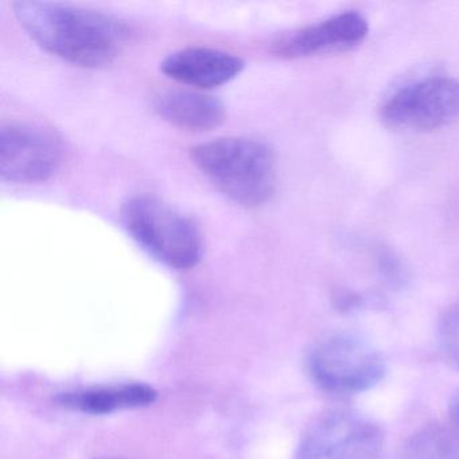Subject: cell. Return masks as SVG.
Segmentation results:
<instances>
[{
  "mask_svg": "<svg viewBox=\"0 0 459 459\" xmlns=\"http://www.w3.org/2000/svg\"><path fill=\"white\" fill-rule=\"evenodd\" d=\"M385 437L378 424L356 411H325L300 437L295 459H383Z\"/></svg>",
  "mask_w": 459,
  "mask_h": 459,
  "instance_id": "5",
  "label": "cell"
},
{
  "mask_svg": "<svg viewBox=\"0 0 459 459\" xmlns=\"http://www.w3.org/2000/svg\"><path fill=\"white\" fill-rule=\"evenodd\" d=\"M369 33V23L357 12H345L311 23L287 34L275 44V53L283 58H305L351 49L361 44Z\"/></svg>",
  "mask_w": 459,
  "mask_h": 459,
  "instance_id": "8",
  "label": "cell"
},
{
  "mask_svg": "<svg viewBox=\"0 0 459 459\" xmlns=\"http://www.w3.org/2000/svg\"><path fill=\"white\" fill-rule=\"evenodd\" d=\"M397 459H459V427H423L408 437Z\"/></svg>",
  "mask_w": 459,
  "mask_h": 459,
  "instance_id": "12",
  "label": "cell"
},
{
  "mask_svg": "<svg viewBox=\"0 0 459 459\" xmlns=\"http://www.w3.org/2000/svg\"><path fill=\"white\" fill-rule=\"evenodd\" d=\"M307 372L322 391L345 396L377 385L385 375V361L367 341L351 334H334L311 349Z\"/></svg>",
  "mask_w": 459,
  "mask_h": 459,
  "instance_id": "4",
  "label": "cell"
},
{
  "mask_svg": "<svg viewBox=\"0 0 459 459\" xmlns=\"http://www.w3.org/2000/svg\"><path fill=\"white\" fill-rule=\"evenodd\" d=\"M437 343L446 361L459 370V303L451 306L440 318Z\"/></svg>",
  "mask_w": 459,
  "mask_h": 459,
  "instance_id": "13",
  "label": "cell"
},
{
  "mask_svg": "<svg viewBox=\"0 0 459 459\" xmlns=\"http://www.w3.org/2000/svg\"><path fill=\"white\" fill-rule=\"evenodd\" d=\"M190 155L195 168L233 203L256 208L275 193V155L263 142L213 139L193 147Z\"/></svg>",
  "mask_w": 459,
  "mask_h": 459,
  "instance_id": "2",
  "label": "cell"
},
{
  "mask_svg": "<svg viewBox=\"0 0 459 459\" xmlns=\"http://www.w3.org/2000/svg\"><path fill=\"white\" fill-rule=\"evenodd\" d=\"M13 10L42 49L84 68L111 65L130 41L125 21L96 10L34 0L15 2Z\"/></svg>",
  "mask_w": 459,
  "mask_h": 459,
  "instance_id": "1",
  "label": "cell"
},
{
  "mask_svg": "<svg viewBox=\"0 0 459 459\" xmlns=\"http://www.w3.org/2000/svg\"><path fill=\"white\" fill-rule=\"evenodd\" d=\"M158 392L146 384H119L64 392L57 397L61 407L90 415H107L117 411L136 410L152 405Z\"/></svg>",
  "mask_w": 459,
  "mask_h": 459,
  "instance_id": "11",
  "label": "cell"
},
{
  "mask_svg": "<svg viewBox=\"0 0 459 459\" xmlns=\"http://www.w3.org/2000/svg\"><path fill=\"white\" fill-rule=\"evenodd\" d=\"M60 136L28 122H12L0 130V176L13 184H37L52 178L63 163Z\"/></svg>",
  "mask_w": 459,
  "mask_h": 459,
  "instance_id": "7",
  "label": "cell"
},
{
  "mask_svg": "<svg viewBox=\"0 0 459 459\" xmlns=\"http://www.w3.org/2000/svg\"><path fill=\"white\" fill-rule=\"evenodd\" d=\"M243 68L244 61L238 56L208 47L182 48L160 64L166 76L201 90L230 82Z\"/></svg>",
  "mask_w": 459,
  "mask_h": 459,
  "instance_id": "9",
  "label": "cell"
},
{
  "mask_svg": "<svg viewBox=\"0 0 459 459\" xmlns=\"http://www.w3.org/2000/svg\"><path fill=\"white\" fill-rule=\"evenodd\" d=\"M95 459H125V458H117V456H100V458Z\"/></svg>",
  "mask_w": 459,
  "mask_h": 459,
  "instance_id": "15",
  "label": "cell"
},
{
  "mask_svg": "<svg viewBox=\"0 0 459 459\" xmlns=\"http://www.w3.org/2000/svg\"><path fill=\"white\" fill-rule=\"evenodd\" d=\"M381 120L394 130L429 133L459 119V80L429 76L408 82L384 101Z\"/></svg>",
  "mask_w": 459,
  "mask_h": 459,
  "instance_id": "6",
  "label": "cell"
},
{
  "mask_svg": "<svg viewBox=\"0 0 459 459\" xmlns=\"http://www.w3.org/2000/svg\"><path fill=\"white\" fill-rule=\"evenodd\" d=\"M154 109L174 127L195 133L214 130L227 119L222 101L197 91H166L155 99Z\"/></svg>",
  "mask_w": 459,
  "mask_h": 459,
  "instance_id": "10",
  "label": "cell"
},
{
  "mask_svg": "<svg viewBox=\"0 0 459 459\" xmlns=\"http://www.w3.org/2000/svg\"><path fill=\"white\" fill-rule=\"evenodd\" d=\"M122 221L134 240L168 267L189 270L203 257V235L195 221L158 198H128Z\"/></svg>",
  "mask_w": 459,
  "mask_h": 459,
  "instance_id": "3",
  "label": "cell"
},
{
  "mask_svg": "<svg viewBox=\"0 0 459 459\" xmlns=\"http://www.w3.org/2000/svg\"><path fill=\"white\" fill-rule=\"evenodd\" d=\"M450 418L454 426L459 427V391L454 394L450 403Z\"/></svg>",
  "mask_w": 459,
  "mask_h": 459,
  "instance_id": "14",
  "label": "cell"
}]
</instances>
